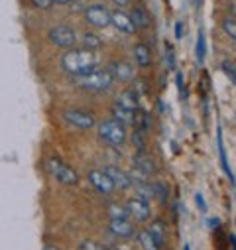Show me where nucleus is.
<instances>
[{
	"mask_svg": "<svg viewBox=\"0 0 236 250\" xmlns=\"http://www.w3.org/2000/svg\"><path fill=\"white\" fill-rule=\"evenodd\" d=\"M61 65L71 75H85L97 67V53L91 49H69L61 57Z\"/></svg>",
	"mask_w": 236,
	"mask_h": 250,
	"instance_id": "1",
	"label": "nucleus"
},
{
	"mask_svg": "<svg viewBox=\"0 0 236 250\" xmlns=\"http://www.w3.org/2000/svg\"><path fill=\"white\" fill-rule=\"evenodd\" d=\"M112 75L108 73V69H91L89 73L85 75H79L77 77V83L81 89L85 91H91V93H100V91H106L110 85H112Z\"/></svg>",
	"mask_w": 236,
	"mask_h": 250,
	"instance_id": "2",
	"label": "nucleus"
},
{
	"mask_svg": "<svg viewBox=\"0 0 236 250\" xmlns=\"http://www.w3.org/2000/svg\"><path fill=\"white\" fill-rule=\"evenodd\" d=\"M98 138L108 146H120L126 140V128L116 120H104L98 124Z\"/></svg>",
	"mask_w": 236,
	"mask_h": 250,
	"instance_id": "3",
	"label": "nucleus"
},
{
	"mask_svg": "<svg viewBox=\"0 0 236 250\" xmlns=\"http://www.w3.org/2000/svg\"><path fill=\"white\" fill-rule=\"evenodd\" d=\"M47 171H49L55 179H59L61 183H65V185H77V183H79L77 171H75L73 167H69L67 164H63L59 158H49V160H47Z\"/></svg>",
	"mask_w": 236,
	"mask_h": 250,
	"instance_id": "4",
	"label": "nucleus"
},
{
	"mask_svg": "<svg viewBox=\"0 0 236 250\" xmlns=\"http://www.w3.org/2000/svg\"><path fill=\"white\" fill-rule=\"evenodd\" d=\"M63 120L73 128H79V130H91L97 126V120L91 112L87 110H81V108H65L63 110Z\"/></svg>",
	"mask_w": 236,
	"mask_h": 250,
	"instance_id": "5",
	"label": "nucleus"
},
{
	"mask_svg": "<svg viewBox=\"0 0 236 250\" xmlns=\"http://www.w3.org/2000/svg\"><path fill=\"white\" fill-rule=\"evenodd\" d=\"M49 42L57 47L73 49V45L77 42V36H75V30L69 28V26H53L49 30Z\"/></svg>",
	"mask_w": 236,
	"mask_h": 250,
	"instance_id": "6",
	"label": "nucleus"
},
{
	"mask_svg": "<svg viewBox=\"0 0 236 250\" xmlns=\"http://www.w3.org/2000/svg\"><path fill=\"white\" fill-rule=\"evenodd\" d=\"M126 211L130 217H134L138 223H148L152 219V207L148 201L140 199V197H132L126 203Z\"/></svg>",
	"mask_w": 236,
	"mask_h": 250,
	"instance_id": "7",
	"label": "nucleus"
},
{
	"mask_svg": "<svg viewBox=\"0 0 236 250\" xmlns=\"http://www.w3.org/2000/svg\"><path fill=\"white\" fill-rule=\"evenodd\" d=\"M85 20L97 28H104L110 24V10L102 4H93L85 10Z\"/></svg>",
	"mask_w": 236,
	"mask_h": 250,
	"instance_id": "8",
	"label": "nucleus"
},
{
	"mask_svg": "<svg viewBox=\"0 0 236 250\" xmlns=\"http://www.w3.org/2000/svg\"><path fill=\"white\" fill-rule=\"evenodd\" d=\"M89 181H91V185L95 187V189L98 193H102V195H110L116 189L114 183L110 181V177L104 173V169L102 171L100 169H91L89 171Z\"/></svg>",
	"mask_w": 236,
	"mask_h": 250,
	"instance_id": "9",
	"label": "nucleus"
},
{
	"mask_svg": "<svg viewBox=\"0 0 236 250\" xmlns=\"http://www.w3.org/2000/svg\"><path fill=\"white\" fill-rule=\"evenodd\" d=\"M110 24H112L118 32H122V34H134V32L138 30V28L134 26L130 14H126V12H122V10L110 12Z\"/></svg>",
	"mask_w": 236,
	"mask_h": 250,
	"instance_id": "10",
	"label": "nucleus"
},
{
	"mask_svg": "<svg viewBox=\"0 0 236 250\" xmlns=\"http://www.w3.org/2000/svg\"><path fill=\"white\" fill-rule=\"evenodd\" d=\"M108 230H110L114 236L130 238V236H134L136 227H134V223H132V221H128V219H110Z\"/></svg>",
	"mask_w": 236,
	"mask_h": 250,
	"instance_id": "11",
	"label": "nucleus"
},
{
	"mask_svg": "<svg viewBox=\"0 0 236 250\" xmlns=\"http://www.w3.org/2000/svg\"><path fill=\"white\" fill-rule=\"evenodd\" d=\"M104 173L110 177V181L114 183V187H118V189H130L132 187V179L126 171H122L120 167H116V166H108L104 169Z\"/></svg>",
	"mask_w": 236,
	"mask_h": 250,
	"instance_id": "12",
	"label": "nucleus"
},
{
	"mask_svg": "<svg viewBox=\"0 0 236 250\" xmlns=\"http://www.w3.org/2000/svg\"><path fill=\"white\" fill-rule=\"evenodd\" d=\"M108 73L112 75V79H118V81L134 79V71H132V67L126 63V61H112V63L108 65Z\"/></svg>",
	"mask_w": 236,
	"mask_h": 250,
	"instance_id": "13",
	"label": "nucleus"
},
{
	"mask_svg": "<svg viewBox=\"0 0 236 250\" xmlns=\"http://www.w3.org/2000/svg\"><path fill=\"white\" fill-rule=\"evenodd\" d=\"M136 112H138V110H130V108H126V106H120V104L114 103V106H112V120L120 122L122 126H126V124H132V126H134Z\"/></svg>",
	"mask_w": 236,
	"mask_h": 250,
	"instance_id": "14",
	"label": "nucleus"
},
{
	"mask_svg": "<svg viewBox=\"0 0 236 250\" xmlns=\"http://www.w3.org/2000/svg\"><path fill=\"white\" fill-rule=\"evenodd\" d=\"M134 59L140 67H148L152 63V51L146 43H136L134 47Z\"/></svg>",
	"mask_w": 236,
	"mask_h": 250,
	"instance_id": "15",
	"label": "nucleus"
},
{
	"mask_svg": "<svg viewBox=\"0 0 236 250\" xmlns=\"http://www.w3.org/2000/svg\"><path fill=\"white\" fill-rule=\"evenodd\" d=\"M116 104L126 106V108H130V110H138V93H136V89L124 91L120 97L116 99Z\"/></svg>",
	"mask_w": 236,
	"mask_h": 250,
	"instance_id": "16",
	"label": "nucleus"
},
{
	"mask_svg": "<svg viewBox=\"0 0 236 250\" xmlns=\"http://www.w3.org/2000/svg\"><path fill=\"white\" fill-rule=\"evenodd\" d=\"M148 232L157 240V244H159V246L165 242V234H167V230H165V223H163V221H159V219L152 221V223H150Z\"/></svg>",
	"mask_w": 236,
	"mask_h": 250,
	"instance_id": "17",
	"label": "nucleus"
},
{
	"mask_svg": "<svg viewBox=\"0 0 236 250\" xmlns=\"http://www.w3.org/2000/svg\"><path fill=\"white\" fill-rule=\"evenodd\" d=\"M134 167H136V169H140V171H144L146 175H150V173H154V171H156L154 162H152L146 154H142V152L134 158Z\"/></svg>",
	"mask_w": 236,
	"mask_h": 250,
	"instance_id": "18",
	"label": "nucleus"
},
{
	"mask_svg": "<svg viewBox=\"0 0 236 250\" xmlns=\"http://www.w3.org/2000/svg\"><path fill=\"white\" fill-rule=\"evenodd\" d=\"M132 14H134V16H130V18H132V22H134L136 28H146V26H150V16L146 14V10H144L142 6H136Z\"/></svg>",
	"mask_w": 236,
	"mask_h": 250,
	"instance_id": "19",
	"label": "nucleus"
},
{
	"mask_svg": "<svg viewBox=\"0 0 236 250\" xmlns=\"http://www.w3.org/2000/svg\"><path fill=\"white\" fill-rule=\"evenodd\" d=\"M138 240H140V244H142L144 250H159V248H161V246L157 244V240H156L148 230H142V232L138 234Z\"/></svg>",
	"mask_w": 236,
	"mask_h": 250,
	"instance_id": "20",
	"label": "nucleus"
},
{
	"mask_svg": "<svg viewBox=\"0 0 236 250\" xmlns=\"http://www.w3.org/2000/svg\"><path fill=\"white\" fill-rule=\"evenodd\" d=\"M134 187H136V197H140V199H144V201H148L150 203V199H154V191H152V185H148V183H134Z\"/></svg>",
	"mask_w": 236,
	"mask_h": 250,
	"instance_id": "21",
	"label": "nucleus"
},
{
	"mask_svg": "<svg viewBox=\"0 0 236 250\" xmlns=\"http://www.w3.org/2000/svg\"><path fill=\"white\" fill-rule=\"evenodd\" d=\"M152 191H154V199H157L159 203H165V201H167L169 189H167L165 183H154V185H152Z\"/></svg>",
	"mask_w": 236,
	"mask_h": 250,
	"instance_id": "22",
	"label": "nucleus"
},
{
	"mask_svg": "<svg viewBox=\"0 0 236 250\" xmlns=\"http://www.w3.org/2000/svg\"><path fill=\"white\" fill-rule=\"evenodd\" d=\"M218 152H220V164H222L224 173L230 177V181H234V175H232L230 166H228V162H226V154H224V146H222V132H220V128H218Z\"/></svg>",
	"mask_w": 236,
	"mask_h": 250,
	"instance_id": "23",
	"label": "nucleus"
},
{
	"mask_svg": "<svg viewBox=\"0 0 236 250\" xmlns=\"http://www.w3.org/2000/svg\"><path fill=\"white\" fill-rule=\"evenodd\" d=\"M207 53V42H205V32H199V40H197V61L203 63Z\"/></svg>",
	"mask_w": 236,
	"mask_h": 250,
	"instance_id": "24",
	"label": "nucleus"
},
{
	"mask_svg": "<svg viewBox=\"0 0 236 250\" xmlns=\"http://www.w3.org/2000/svg\"><path fill=\"white\" fill-rule=\"evenodd\" d=\"M222 30L226 36H230L236 42V20L234 18H224L222 20Z\"/></svg>",
	"mask_w": 236,
	"mask_h": 250,
	"instance_id": "25",
	"label": "nucleus"
},
{
	"mask_svg": "<svg viewBox=\"0 0 236 250\" xmlns=\"http://www.w3.org/2000/svg\"><path fill=\"white\" fill-rule=\"evenodd\" d=\"M83 42H85V49H97V47H100L102 45V42H100V38L98 36H95V34H85V38H83Z\"/></svg>",
	"mask_w": 236,
	"mask_h": 250,
	"instance_id": "26",
	"label": "nucleus"
},
{
	"mask_svg": "<svg viewBox=\"0 0 236 250\" xmlns=\"http://www.w3.org/2000/svg\"><path fill=\"white\" fill-rule=\"evenodd\" d=\"M108 209H110V219H128L126 207H118L116 203H112Z\"/></svg>",
	"mask_w": 236,
	"mask_h": 250,
	"instance_id": "27",
	"label": "nucleus"
},
{
	"mask_svg": "<svg viewBox=\"0 0 236 250\" xmlns=\"http://www.w3.org/2000/svg\"><path fill=\"white\" fill-rule=\"evenodd\" d=\"M165 61H167V69H175V55L169 43H165Z\"/></svg>",
	"mask_w": 236,
	"mask_h": 250,
	"instance_id": "28",
	"label": "nucleus"
},
{
	"mask_svg": "<svg viewBox=\"0 0 236 250\" xmlns=\"http://www.w3.org/2000/svg\"><path fill=\"white\" fill-rule=\"evenodd\" d=\"M222 71L232 79V83L236 85V67L232 65V63H228V61H224V63H222Z\"/></svg>",
	"mask_w": 236,
	"mask_h": 250,
	"instance_id": "29",
	"label": "nucleus"
},
{
	"mask_svg": "<svg viewBox=\"0 0 236 250\" xmlns=\"http://www.w3.org/2000/svg\"><path fill=\"white\" fill-rule=\"evenodd\" d=\"M81 250H104V246L95 242V240H83L81 242Z\"/></svg>",
	"mask_w": 236,
	"mask_h": 250,
	"instance_id": "30",
	"label": "nucleus"
},
{
	"mask_svg": "<svg viewBox=\"0 0 236 250\" xmlns=\"http://www.w3.org/2000/svg\"><path fill=\"white\" fill-rule=\"evenodd\" d=\"M34 2V6H38L39 10H47V8H51V0H32Z\"/></svg>",
	"mask_w": 236,
	"mask_h": 250,
	"instance_id": "31",
	"label": "nucleus"
},
{
	"mask_svg": "<svg viewBox=\"0 0 236 250\" xmlns=\"http://www.w3.org/2000/svg\"><path fill=\"white\" fill-rule=\"evenodd\" d=\"M183 36H185V26H183V22H177L175 24V38L181 40Z\"/></svg>",
	"mask_w": 236,
	"mask_h": 250,
	"instance_id": "32",
	"label": "nucleus"
},
{
	"mask_svg": "<svg viewBox=\"0 0 236 250\" xmlns=\"http://www.w3.org/2000/svg\"><path fill=\"white\" fill-rule=\"evenodd\" d=\"M195 201H197V205H199L201 211H207V203H205V199H203V193H197V195H195Z\"/></svg>",
	"mask_w": 236,
	"mask_h": 250,
	"instance_id": "33",
	"label": "nucleus"
},
{
	"mask_svg": "<svg viewBox=\"0 0 236 250\" xmlns=\"http://www.w3.org/2000/svg\"><path fill=\"white\" fill-rule=\"evenodd\" d=\"M177 87H179V91L185 95V79H183L181 73H177Z\"/></svg>",
	"mask_w": 236,
	"mask_h": 250,
	"instance_id": "34",
	"label": "nucleus"
},
{
	"mask_svg": "<svg viewBox=\"0 0 236 250\" xmlns=\"http://www.w3.org/2000/svg\"><path fill=\"white\" fill-rule=\"evenodd\" d=\"M132 140H136V146H138L140 150L144 148V140H142V132H140V130H138V132L134 134V138H132Z\"/></svg>",
	"mask_w": 236,
	"mask_h": 250,
	"instance_id": "35",
	"label": "nucleus"
},
{
	"mask_svg": "<svg viewBox=\"0 0 236 250\" xmlns=\"http://www.w3.org/2000/svg\"><path fill=\"white\" fill-rule=\"evenodd\" d=\"M228 8H230V14H232V18L236 20V0H230V2H228Z\"/></svg>",
	"mask_w": 236,
	"mask_h": 250,
	"instance_id": "36",
	"label": "nucleus"
},
{
	"mask_svg": "<svg viewBox=\"0 0 236 250\" xmlns=\"http://www.w3.org/2000/svg\"><path fill=\"white\" fill-rule=\"evenodd\" d=\"M114 4H118V6H128L130 4V0H112Z\"/></svg>",
	"mask_w": 236,
	"mask_h": 250,
	"instance_id": "37",
	"label": "nucleus"
},
{
	"mask_svg": "<svg viewBox=\"0 0 236 250\" xmlns=\"http://www.w3.org/2000/svg\"><path fill=\"white\" fill-rule=\"evenodd\" d=\"M209 227H211V229H216V227H218V219H216V217L209 219Z\"/></svg>",
	"mask_w": 236,
	"mask_h": 250,
	"instance_id": "38",
	"label": "nucleus"
},
{
	"mask_svg": "<svg viewBox=\"0 0 236 250\" xmlns=\"http://www.w3.org/2000/svg\"><path fill=\"white\" fill-rule=\"evenodd\" d=\"M51 2H55V4H71V2H75V0H51Z\"/></svg>",
	"mask_w": 236,
	"mask_h": 250,
	"instance_id": "39",
	"label": "nucleus"
},
{
	"mask_svg": "<svg viewBox=\"0 0 236 250\" xmlns=\"http://www.w3.org/2000/svg\"><path fill=\"white\" fill-rule=\"evenodd\" d=\"M43 250H59V248H57V246H53V244H47Z\"/></svg>",
	"mask_w": 236,
	"mask_h": 250,
	"instance_id": "40",
	"label": "nucleus"
},
{
	"mask_svg": "<svg viewBox=\"0 0 236 250\" xmlns=\"http://www.w3.org/2000/svg\"><path fill=\"white\" fill-rule=\"evenodd\" d=\"M230 242H232V250H236V238L234 236H230Z\"/></svg>",
	"mask_w": 236,
	"mask_h": 250,
	"instance_id": "41",
	"label": "nucleus"
},
{
	"mask_svg": "<svg viewBox=\"0 0 236 250\" xmlns=\"http://www.w3.org/2000/svg\"><path fill=\"white\" fill-rule=\"evenodd\" d=\"M110 250H122V248H110Z\"/></svg>",
	"mask_w": 236,
	"mask_h": 250,
	"instance_id": "42",
	"label": "nucleus"
},
{
	"mask_svg": "<svg viewBox=\"0 0 236 250\" xmlns=\"http://www.w3.org/2000/svg\"><path fill=\"white\" fill-rule=\"evenodd\" d=\"M185 250H189V244H185Z\"/></svg>",
	"mask_w": 236,
	"mask_h": 250,
	"instance_id": "43",
	"label": "nucleus"
}]
</instances>
